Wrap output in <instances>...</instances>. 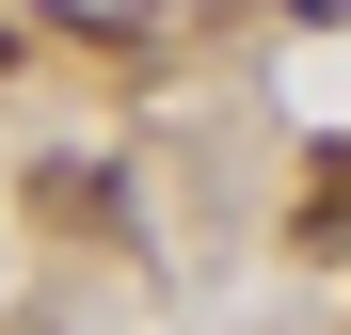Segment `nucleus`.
I'll use <instances>...</instances> for the list:
<instances>
[{"label": "nucleus", "instance_id": "f257e3e1", "mask_svg": "<svg viewBox=\"0 0 351 335\" xmlns=\"http://www.w3.org/2000/svg\"><path fill=\"white\" fill-rule=\"evenodd\" d=\"M287 223H304V240H351V144H304V208Z\"/></svg>", "mask_w": 351, "mask_h": 335}, {"label": "nucleus", "instance_id": "f03ea898", "mask_svg": "<svg viewBox=\"0 0 351 335\" xmlns=\"http://www.w3.org/2000/svg\"><path fill=\"white\" fill-rule=\"evenodd\" d=\"M0 64H16V32H0Z\"/></svg>", "mask_w": 351, "mask_h": 335}]
</instances>
